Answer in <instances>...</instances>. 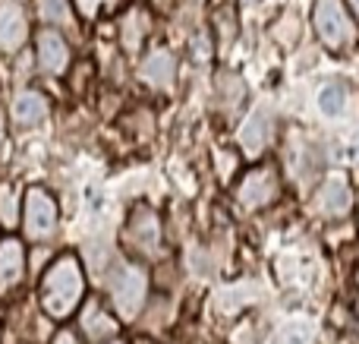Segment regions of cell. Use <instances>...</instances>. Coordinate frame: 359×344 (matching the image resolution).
Wrapping results in <instances>:
<instances>
[{"label":"cell","mask_w":359,"mask_h":344,"mask_svg":"<svg viewBox=\"0 0 359 344\" xmlns=\"http://www.w3.org/2000/svg\"><path fill=\"white\" fill-rule=\"evenodd\" d=\"M82 294H86V275L79 259L73 253L57 256L41 278V310L54 319H67L82 303Z\"/></svg>","instance_id":"1"},{"label":"cell","mask_w":359,"mask_h":344,"mask_svg":"<svg viewBox=\"0 0 359 344\" xmlns=\"http://www.w3.org/2000/svg\"><path fill=\"white\" fill-rule=\"evenodd\" d=\"M149 297V275L133 263H120L111 278V303L123 322H133Z\"/></svg>","instance_id":"2"},{"label":"cell","mask_w":359,"mask_h":344,"mask_svg":"<svg viewBox=\"0 0 359 344\" xmlns=\"http://www.w3.org/2000/svg\"><path fill=\"white\" fill-rule=\"evenodd\" d=\"M316 32L325 48L344 51L356 41V22L344 0H316Z\"/></svg>","instance_id":"3"},{"label":"cell","mask_w":359,"mask_h":344,"mask_svg":"<svg viewBox=\"0 0 359 344\" xmlns=\"http://www.w3.org/2000/svg\"><path fill=\"white\" fill-rule=\"evenodd\" d=\"M236 206L252 212V209H265L271 206L280 196V174L274 164H255L236 183Z\"/></svg>","instance_id":"4"},{"label":"cell","mask_w":359,"mask_h":344,"mask_svg":"<svg viewBox=\"0 0 359 344\" xmlns=\"http://www.w3.org/2000/svg\"><path fill=\"white\" fill-rule=\"evenodd\" d=\"M22 221H25V237L29 240H50L57 231V202L48 190L32 187L25 193V209H22Z\"/></svg>","instance_id":"5"},{"label":"cell","mask_w":359,"mask_h":344,"mask_svg":"<svg viewBox=\"0 0 359 344\" xmlns=\"http://www.w3.org/2000/svg\"><path fill=\"white\" fill-rule=\"evenodd\" d=\"M123 240L133 253H139V256H155L158 246H161V221H158L155 209H149V206L133 209L130 221H126Z\"/></svg>","instance_id":"6"},{"label":"cell","mask_w":359,"mask_h":344,"mask_svg":"<svg viewBox=\"0 0 359 344\" xmlns=\"http://www.w3.org/2000/svg\"><path fill=\"white\" fill-rule=\"evenodd\" d=\"M271 130H274V117L268 107H255L252 114H249L246 120H243L240 133H236V139H240V149L246 152L249 158H259L262 152H265V145L271 143Z\"/></svg>","instance_id":"7"},{"label":"cell","mask_w":359,"mask_h":344,"mask_svg":"<svg viewBox=\"0 0 359 344\" xmlns=\"http://www.w3.org/2000/svg\"><path fill=\"white\" fill-rule=\"evenodd\" d=\"M35 57L38 70L48 76H60L69 67V48L54 29H41L35 35Z\"/></svg>","instance_id":"8"},{"label":"cell","mask_w":359,"mask_h":344,"mask_svg":"<svg viewBox=\"0 0 359 344\" xmlns=\"http://www.w3.org/2000/svg\"><path fill=\"white\" fill-rule=\"evenodd\" d=\"M25 38H29V22H25L22 6L13 0H0V51L16 54Z\"/></svg>","instance_id":"9"},{"label":"cell","mask_w":359,"mask_h":344,"mask_svg":"<svg viewBox=\"0 0 359 344\" xmlns=\"http://www.w3.org/2000/svg\"><path fill=\"white\" fill-rule=\"evenodd\" d=\"M350 209H353V190H350V183L344 177L325 180L316 196V212L325 215V218H344Z\"/></svg>","instance_id":"10"},{"label":"cell","mask_w":359,"mask_h":344,"mask_svg":"<svg viewBox=\"0 0 359 344\" xmlns=\"http://www.w3.org/2000/svg\"><path fill=\"white\" fill-rule=\"evenodd\" d=\"M139 76H142L145 86L158 88V92H168V88H174V79H177V57L174 51H151L149 57L142 60V67H139Z\"/></svg>","instance_id":"11"},{"label":"cell","mask_w":359,"mask_h":344,"mask_svg":"<svg viewBox=\"0 0 359 344\" xmlns=\"http://www.w3.org/2000/svg\"><path fill=\"white\" fill-rule=\"evenodd\" d=\"M25 275V246L16 237L0 240V294L13 291Z\"/></svg>","instance_id":"12"},{"label":"cell","mask_w":359,"mask_h":344,"mask_svg":"<svg viewBox=\"0 0 359 344\" xmlns=\"http://www.w3.org/2000/svg\"><path fill=\"white\" fill-rule=\"evenodd\" d=\"M44 117H48V98L41 92H32V88L16 92V98H13V120L19 126H38Z\"/></svg>","instance_id":"13"},{"label":"cell","mask_w":359,"mask_h":344,"mask_svg":"<svg viewBox=\"0 0 359 344\" xmlns=\"http://www.w3.org/2000/svg\"><path fill=\"white\" fill-rule=\"evenodd\" d=\"M82 332L92 341H107L117 335V319L98 300H88L86 310H82Z\"/></svg>","instance_id":"14"},{"label":"cell","mask_w":359,"mask_h":344,"mask_svg":"<svg viewBox=\"0 0 359 344\" xmlns=\"http://www.w3.org/2000/svg\"><path fill=\"white\" fill-rule=\"evenodd\" d=\"M151 29V19L145 10H130L123 16V22H120V38H123V48L126 51H139L145 41V35H149Z\"/></svg>","instance_id":"15"},{"label":"cell","mask_w":359,"mask_h":344,"mask_svg":"<svg viewBox=\"0 0 359 344\" xmlns=\"http://www.w3.org/2000/svg\"><path fill=\"white\" fill-rule=\"evenodd\" d=\"M38 16L48 25H63V29H76L73 6L69 0H38Z\"/></svg>","instance_id":"16"},{"label":"cell","mask_w":359,"mask_h":344,"mask_svg":"<svg viewBox=\"0 0 359 344\" xmlns=\"http://www.w3.org/2000/svg\"><path fill=\"white\" fill-rule=\"evenodd\" d=\"M243 101V82L233 73H221L217 76V105H224V111L233 114Z\"/></svg>","instance_id":"17"},{"label":"cell","mask_w":359,"mask_h":344,"mask_svg":"<svg viewBox=\"0 0 359 344\" xmlns=\"http://www.w3.org/2000/svg\"><path fill=\"white\" fill-rule=\"evenodd\" d=\"M0 225L6 231L19 225V187L16 183H0Z\"/></svg>","instance_id":"18"},{"label":"cell","mask_w":359,"mask_h":344,"mask_svg":"<svg viewBox=\"0 0 359 344\" xmlns=\"http://www.w3.org/2000/svg\"><path fill=\"white\" fill-rule=\"evenodd\" d=\"M318 107H322L325 117H337L347 107V88L341 82H328V86L318 92Z\"/></svg>","instance_id":"19"},{"label":"cell","mask_w":359,"mask_h":344,"mask_svg":"<svg viewBox=\"0 0 359 344\" xmlns=\"http://www.w3.org/2000/svg\"><path fill=\"white\" fill-rule=\"evenodd\" d=\"M126 4H130V0H73V6L79 10V16H86V19H101L104 13L123 10Z\"/></svg>","instance_id":"20"},{"label":"cell","mask_w":359,"mask_h":344,"mask_svg":"<svg viewBox=\"0 0 359 344\" xmlns=\"http://www.w3.org/2000/svg\"><path fill=\"white\" fill-rule=\"evenodd\" d=\"M274 344H312V329L306 322H287L278 332Z\"/></svg>","instance_id":"21"},{"label":"cell","mask_w":359,"mask_h":344,"mask_svg":"<svg viewBox=\"0 0 359 344\" xmlns=\"http://www.w3.org/2000/svg\"><path fill=\"white\" fill-rule=\"evenodd\" d=\"M246 300H249V291L243 288V284L236 291L227 288V291H221V294H217V307H221L224 313H236V310H240Z\"/></svg>","instance_id":"22"},{"label":"cell","mask_w":359,"mask_h":344,"mask_svg":"<svg viewBox=\"0 0 359 344\" xmlns=\"http://www.w3.org/2000/svg\"><path fill=\"white\" fill-rule=\"evenodd\" d=\"M215 164H217V174H221V180H230L236 171V155L227 149H217L215 152Z\"/></svg>","instance_id":"23"},{"label":"cell","mask_w":359,"mask_h":344,"mask_svg":"<svg viewBox=\"0 0 359 344\" xmlns=\"http://www.w3.org/2000/svg\"><path fill=\"white\" fill-rule=\"evenodd\" d=\"M54 344H79V338H76L73 332H57V338H54Z\"/></svg>","instance_id":"24"},{"label":"cell","mask_w":359,"mask_h":344,"mask_svg":"<svg viewBox=\"0 0 359 344\" xmlns=\"http://www.w3.org/2000/svg\"><path fill=\"white\" fill-rule=\"evenodd\" d=\"M353 161H356V168H359V139L353 143Z\"/></svg>","instance_id":"25"},{"label":"cell","mask_w":359,"mask_h":344,"mask_svg":"<svg viewBox=\"0 0 359 344\" xmlns=\"http://www.w3.org/2000/svg\"><path fill=\"white\" fill-rule=\"evenodd\" d=\"M0 145H4V117H0Z\"/></svg>","instance_id":"26"},{"label":"cell","mask_w":359,"mask_h":344,"mask_svg":"<svg viewBox=\"0 0 359 344\" xmlns=\"http://www.w3.org/2000/svg\"><path fill=\"white\" fill-rule=\"evenodd\" d=\"M350 4H353V6H356V10H359V0H350Z\"/></svg>","instance_id":"27"},{"label":"cell","mask_w":359,"mask_h":344,"mask_svg":"<svg viewBox=\"0 0 359 344\" xmlns=\"http://www.w3.org/2000/svg\"><path fill=\"white\" fill-rule=\"evenodd\" d=\"M155 4H170V0H155Z\"/></svg>","instance_id":"28"},{"label":"cell","mask_w":359,"mask_h":344,"mask_svg":"<svg viewBox=\"0 0 359 344\" xmlns=\"http://www.w3.org/2000/svg\"><path fill=\"white\" fill-rule=\"evenodd\" d=\"M114 344H120V341H114Z\"/></svg>","instance_id":"29"}]
</instances>
